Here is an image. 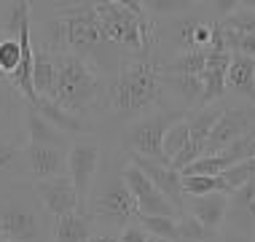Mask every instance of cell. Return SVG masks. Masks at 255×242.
<instances>
[{
	"label": "cell",
	"mask_w": 255,
	"mask_h": 242,
	"mask_svg": "<svg viewBox=\"0 0 255 242\" xmlns=\"http://www.w3.org/2000/svg\"><path fill=\"white\" fill-rule=\"evenodd\" d=\"M3 35H5V32H3V22H0V40H3Z\"/></svg>",
	"instance_id": "40"
},
{
	"label": "cell",
	"mask_w": 255,
	"mask_h": 242,
	"mask_svg": "<svg viewBox=\"0 0 255 242\" xmlns=\"http://www.w3.org/2000/svg\"><path fill=\"white\" fill-rule=\"evenodd\" d=\"M204 62H207V51L191 48V51H180L177 57L164 62L161 73H169V75H202Z\"/></svg>",
	"instance_id": "21"
},
{
	"label": "cell",
	"mask_w": 255,
	"mask_h": 242,
	"mask_svg": "<svg viewBox=\"0 0 255 242\" xmlns=\"http://www.w3.org/2000/svg\"><path fill=\"white\" fill-rule=\"evenodd\" d=\"M97 164H100V148L92 143H78L67 151V175H70L78 197H86V191L92 189Z\"/></svg>",
	"instance_id": "12"
},
{
	"label": "cell",
	"mask_w": 255,
	"mask_h": 242,
	"mask_svg": "<svg viewBox=\"0 0 255 242\" xmlns=\"http://www.w3.org/2000/svg\"><path fill=\"white\" fill-rule=\"evenodd\" d=\"M177 119H183V116L180 113H161V116H153V119L137 121L134 127H129L127 132H124V148H127L129 154H137V156L153 159V162L169 164V159L161 148V140H164L167 127Z\"/></svg>",
	"instance_id": "5"
},
{
	"label": "cell",
	"mask_w": 255,
	"mask_h": 242,
	"mask_svg": "<svg viewBox=\"0 0 255 242\" xmlns=\"http://www.w3.org/2000/svg\"><path fill=\"white\" fill-rule=\"evenodd\" d=\"M35 194L40 197V202L46 205V210H49L51 216H65V213L75 210L81 202L70 175H54V178L35 181Z\"/></svg>",
	"instance_id": "9"
},
{
	"label": "cell",
	"mask_w": 255,
	"mask_h": 242,
	"mask_svg": "<svg viewBox=\"0 0 255 242\" xmlns=\"http://www.w3.org/2000/svg\"><path fill=\"white\" fill-rule=\"evenodd\" d=\"M121 178H124V183L129 186V191H132L140 213H145V216H175L177 207L158 191V186L150 181L137 164H127Z\"/></svg>",
	"instance_id": "7"
},
{
	"label": "cell",
	"mask_w": 255,
	"mask_h": 242,
	"mask_svg": "<svg viewBox=\"0 0 255 242\" xmlns=\"http://www.w3.org/2000/svg\"><path fill=\"white\" fill-rule=\"evenodd\" d=\"M67 148L57 145H43V143H30L27 145V167H30L35 181L54 175H67Z\"/></svg>",
	"instance_id": "13"
},
{
	"label": "cell",
	"mask_w": 255,
	"mask_h": 242,
	"mask_svg": "<svg viewBox=\"0 0 255 242\" xmlns=\"http://www.w3.org/2000/svg\"><path fill=\"white\" fill-rule=\"evenodd\" d=\"M177 237H180V242H210V240H218V232L204 226L191 213H185V216L177 218Z\"/></svg>",
	"instance_id": "23"
},
{
	"label": "cell",
	"mask_w": 255,
	"mask_h": 242,
	"mask_svg": "<svg viewBox=\"0 0 255 242\" xmlns=\"http://www.w3.org/2000/svg\"><path fill=\"white\" fill-rule=\"evenodd\" d=\"M19 62H22V38L3 35L0 40V78H8L19 67Z\"/></svg>",
	"instance_id": "26"
},
{
	"label": "cell",
	"mask_w": 255,
	"mask_h": 242,
	"mask_svg": "<svg viewBox=\"0 0 255 242\" xmlns=\"http://www.w3.org/2000/svg\"><path fill=\"white\" fill-rule=\"evenodd\" d=\"M108 3L124 5V8H132V11H137V13L145 11V0H108Z\"/></svg>",
	"instance_id": "36"
},
{
	"label": "cell",
	"mask_w": 255,
	"mask_h": 242,
	"mask_svg": "<svg viewBox=\"0 0 255 242\" xmlns=\"http://www.w3.org/2000/svg\"><path fill=\"white\" fill-rule=\"evenodd\" d=\"M24 127H27V137L30 143H43V145H57V148H67L70 145V135L62 132L59 127H54L49 119L38 113L35 108H27L24 113Z\"/></svg>",
	"instance_id": "16"
},
{
	"label": "cell",
	"mask_w": 255,
	"mask_h": 242,
	"mask_svg": "<svg viewBox=\"0 0 255 242\" xmlns=\"http://www.w3.org/2000/svg\"><path fill=\"white\" fill-rule=\"evenodd\" d=\"M231 62V51L223 43L212 46L207 51V62L202 70V105H212L215 100L226 94V70Z\"/></svg>",
	"instance_id": "10"
},
{
	"label": "cell",
	"mask_w": 255,
	"mask_h": 242,
	"mask_svg": "<svg viewBox=\"0 0 255 242\" xmlns=\"http://www.w3.org/2000/svg\"><path fill=\"white\" fill-rule=\"evenodd\" d=\"M218 242H255V232H234V229H220Z\"/></svg>",
	"instance_id": "33"
},
{
	"label": "cell",
	"mask_w": 255,
	"mask_h": 242,
	"mask_svg": "<svg viewBox=\"0 0 255 242\" xmlns=\"http://www.w3.org/2000/svg\"><path fill=\"white\" fill-rule=\"evenodd\" d=\"M16 162H19V145L5 140V137H0V172L13 170Z\"/></svg>",
	"instance_id": "31"
},
{
	"label": "cell",
	"mask_w": 255,
	"mask_h": 242,
	"mask_svg": "<svg viewBox=\"0 0 255 242\" xmlns=\"http://www.w3.org/2000/svg\"><path fill=\"white\" fill-rule=\"evenodd\" d=\"M89 242H119V240L108 237V234H92V237H89Z\"/></svg>",
	"instance_id": "37"
},
{
	"label": "cell",
	"mask_w": 255,
	"mask_h": 242,
	"mask_svg": "<svg viewBox=\"0 0 255 242\" xmlns=\"http://www.w3.org/2000/svg\"><path fill=\"white\" fill-rule=\"evenodd\" d=\"M239 8H253L255 11V0H239Z\"/></svg>",
	"instance_id": "38"
},
{
	"label": "cell",
	"mask_w": 255,
	"mask_h": 242,
	"mask_svg": "<svg viewBox=\"0 0 255 242\" xmlns=\"http://www.w3.org/2000/svg\"><path fill=\"white\" fill-rule=\"evenodd\" d=\"M54 70H57V75H54L51 100L57 105L70 110V113H81L97 100L100 78L78 54H54Z\"/></svg>",
	"instance_id": "2"
},
{
	"label": "cell",
	"mask_w": 255,
	"mask_h": 242,
	"mask_svg": "<svg viewBox=\"0 0 255 242\" xmlns=\"http://www.w3.org/2000/svg\"><path fill=\"white\" fill-rule=\"evenodd\" d=\"M210 5H212L215 22H223L226 16H231V13L239 8V0H210Z\"/></svg>",
	"instance_id": "32"
},
{
	"label": "cell",
	"mask_w": 255,
	"mask_h": 242,
	"mask_svg": "<svg viewBox=\"0 0 255 242\" xmlns=\"http://www.w3.org/2000/svg\"><path fill=\"white\" fill-rule=\"evenodd\" d=\"M161 81L153 62L132 59L119 70L113 84V110L124 119H137L158 102Z\"/></svg>",
	"instance_id": "1"
},
{
	"label": "cell",
	"mask_w": 255,
	"mask_h": 242,
	"mask_svg": "<svg viewBox=\"0 0 255 242\" xmlns=\"http://www.w3.org/2000/svg\"><path fill=\"white\" fill-rule=\"evenodd\" d=\"M32 108H35L38 113L43 116V119H49L54 127H59L62 132H67V135H81V132H86V124L78 119V113L65 110L62 105H57L51 97H38Z\"/></svg>",
	"instance_id": "17"
},
{
	"label": "cell",
	"mask_w": 255,
	"mask_h": 242,
	"mask_svg": "<svg viewBox=\"0 0 255 242\" xmlns=\"http://www.w3.org/2000/svg\"><path fill=\"white\" fill-rule=\"evenodd\" d=\"M49 40L59 51H65V46L73 51H92L94 46L105 43V35L92 5H75L49 24Z\"/></svg>",
	"instance_id": "4"
},
{
	"label": "cell",
	"mask_w": 255,
	"mask_h": 242,
	"mask_svg": "<svg viewBox=\"0 0 255 242\" xmlns=\"http://www.w3.org/2000/svg\"><path fill=\"white\" fill-rule=\"evenodd\" d=\"M137 216V202L129 191V186L121 181H113L102 194H97L94 199V218L102 224H113V226H129Z\"/></svg>",
	"instance_id": "6"
},
{
	"label": "cell",
	"mask_w": 255,
	"mask_h": 242,
	"mask_svg": "<svg viewBox=\"0 0 255 242\" xmlns=\"http://www.w3.org/2000/svg\"><path fill=\"white\" fill-rule=\"evenodd\" d=\"M226 207H229V194L226 191H210V194L188 197V213L215 232H220V226H223Z\"/></svg>",
	"instance_id": "14"
},
{
	"label": "cell",
	"mask_w": 255,
	"mask_h": 242,
	"mask_svg": "<svg viewBox=\"0 0 255 242\" xmlns=\"http://www.w3.org/2000/svg\"><path fill=\"white\" fill-rule=\"evenodd\" d=\"M129 159H132V164H137V167H140L150 181L158 186V191H161L175 207L185 205V191H183L180 172L172 167V164H161V162H153V159L137 156V154H129Z\"/></svg>",
	"instance_id": "11"
},
{
	"label": "cell",
	"mask_w": 255,
	"mask_h": 242,
	"mask_svg": "<svg viewBox=\"0 0 255 242\" xmlns=\"http://www.w3.org/2000/svg\"><path fill=\"white\" fill-rule=\"evenodd\" d=\"M199 8V0H145V11L156 16H183Z\"/></svg>",
	"instance_id": "27"
},
{
	"label": "cell",
	"mask_w": 255,
	"mask_h": 242,
	"mask_svg": "<svg viewBox=\"0 0 255 242\" xmlns=\"http://www.w3.org/2000/svg\"><path fill=\"white\" fill-rule=\"evenodd\" d=\"M223 27H231L237 32H247V35H255V11L253 8H237L231 16H226Z\"/></svg>",
	"instance_id": "30"
},
{
	"label": "cell",
	"mask_w": 255,
	"mask_h": 242,
	"mask_svg": "<svg viewBox=\"0 0 255 242\" xmlns=\"http://www.w3.org/2000/svg\"><path fill=\"white\" fill-rule=\"evenodd\" d=\"M92 8L100 19L105 40L127 46V48H134V51H145L148 46H153L156 24H153V19L145 16V11L137 13L132 8L108 3V0H97V3H92Z\"/></svg>",
	"instance_id": "3"
},
{
	"label": "cell",
	"mask_w": 255,
	"mask_h": 242,
	"mask_svg": "<svg viewBox=\"0 0 255 242\" xmlns=\"http://www.w3.org/2000/svg\"><path fill=\"white\" fill-rule=\"evenodd\" d=\"M27 22H30V0H11L8 16L3 19V32L16 38Z\"/></svg>",
	"instance_id": "29"
},
{
	"label": "cell",
	"mask_w": 255,
	"mask_h": 242,
	"mask_svg": "<svg viewBox=\"0 0 255 242\" xmlns=\"http://www.w3.org/2000/svg\"><path fill=\"white\" fill-rule=\"evenodd\" d=\"M43 226L35 210L24 205H0V242H40Z\"/></svg>",
	"instance_id": "8"
},
{
	"label": "cell",
	"mask_w": 255,
	"mask_h": 242,
	"mask_svg": "<svg viewBox=\"0 0 255 242\" xmlns=\"http://www.w3.org/2000/svg\"><path fill=\"white\" fill-rule=\"evenodd\" d=\"M148 242H175V240H167V237H156V234H148Z\"/></svg>",
	"instance_id": "39"
},
{
	"label": "cell",
	"mask_w": 255,
	"mask_h": 242,
	"mask_svg": "<svg viewBox=\"0 0 255 242\" xmlns=\"http://www.w3.org/2000/svg\"><path fill=\"white\" fill-rule=\"evenodd\" d=\"M119 242H148V232L142 226H124Z\"/></svg>",
	"instance_id": "34"
},
{
	"label": "cell",
	"mask_w": 255,
	"mask_h": 242,
	"mask_svg": "<svg viewBox=\"0 0 255 242\" xmlns=\"http://www.w3.org/2000/svg\"><path fill=\"white\" fill-rule=\"evenodd\" d=\"M11 113V92L5 86V78H0V121Z\"/></svg>",
	"instance_id": "35"
},
{
	"label": "cell",
	"mask_w": 255,
	"mask_h": 242,
	"mask_svg": "<svg viewBox=\"0 0 255 242\" xmlns=\"http://www.w3.org/2000/svg\"><path fill=\"white\" fill-rule=\"evenodd\" d=\"M210 242H215V240H210Z\"/></svg>",
	"instance_id": "41"
},
{
	"label": "cell",
	"mask_w": 255,
	"mask_h": 242,
	"mask_svg": "<svg viewBox=\"0 0 255 242\" xmlns=\"http://www.w3.org/2000/svg\"><path fill=\"white\" fill-rule=\"evenodd\" d=\"M92 226L78 210H70L65 216H57L54 224V242H89Z\"/></svg>",
	"instance_id": "18"
},
{
	"label": "cell",
	"mask_w": 255,
	"mask_h": 242,
	"mask_svg": "<svg viewBox=\"0 0 255 242\" xmlns=\"http://www.w3.org/2000/svg\"><path fill=\"white\" fill-rule=\"evenodd\" d=\"M226 89H234L237 94L255 102V57L231 51V62L226 70Z\"/></svg>",
	"instance_id": "15"
},
{
	"label": "cell",
	"mask_w": 255,
	"mask_h": 242,
	"mask_svg": "<svg viewBox=\"0 0 255 242\" xmlns=\"http://www.w3.org/2000/svg\"><path fill=\"white\" fill-rule=\"evenodd\" d=\"M188 135H191L188 119H177V121H172L169 127H167V132H164V140H161V148H164V154H167L169 162H172V156H175L177 151H180L183 145L188 143Z\"/></svg>",
	"instance_id": "28"
},
{
	"label": "cell",
	"mask_w": 255,
	"mask_h": 242,
	"mask_svg": "<svg viewBox=\"0 0 255 242\" xmlns=\"http://www.w3.org/2000/svg\"><path fill=\"white\" fill-rule=\"evenodd\" d=\"M218 116H220V110H218V108H210V105H204V110H202V113H196V116H191V119H188V129H191V135H188V143L194 145V148H199V151H202V156H204L207 137H210L212 127H215Z\"/></svg>",
	"instance_id": "22"
},
{
	"label": "cell",
	"mask_w": 255,
	"mask_h": 242,
	"mask_svg": "<svg viewBox=\"0 0 255 242\" xmlns=\"http://www.w3.org/2000/svg\"><path fill=\"white\" fill-rule=\"evenodd\" d=\"M54 54L49 51H35V57H32V84H35V92L38 97H51L54 92Z\"/></svg>",
	"instance_id": "20"
},
{
	"label": "cell",
	"mask_w": 255,
	"mask_h": 242,
	"mask_svg": "<svg viewBox=\"0 0 255 242\" xmlns=\"http://www.w3.org/2000/svg\"><path fill=\"white\" fill-rule=\"evenodd\" d=\"M185 197H196V194H210V191H226L229 186L220 175H180Z\"/></svg>",
	"instance_id": "25"
},
{
	"label": "cell",
	"mask_w": 255,
	"mask_h": 242,
	"mask_svg": "<svg viewBox=\"0 0 255 242\" xmlns=\"http://www.w3.org/2000/svg\"><path fill=\"white\" fill-rule=\"evenodd\" d=\"M134 221H140L142 229H145L148 234H156V237H167V240L180 242V237H177V216H145V213L137 210Z\"/></svg>",
	"instance_id": "24"
},
{
	"label": "cell",
	"mask_w": 255,
	"mask_h": 242,
	"mask_svg": "<svg viewBox=\"0 0 255 242\" xmlns=\"http://www.w3.org/2000/svg\"><path fill=\"white\" fill-rule=\"evenodd\" d=\"M158 81H161V86H169L183 105H188V108L202 105V78H199V75H169V73H158Z\"/></svg>",
	"instance_id": "19"
}]
</instances>
